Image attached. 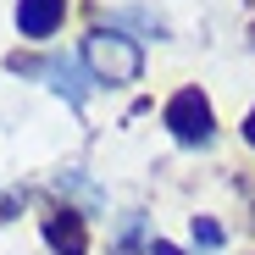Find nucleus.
Segmentation results:
<instances>
[{
	"mask_svg": "<svg viewBox=\"0 0 255 255\" xmlns=\"http://www.w3.org/2000/svg\"><path fill=\"white\" fill-rule=\"evenodd\" d=\"M83 67L95 72V83H139L144 50H139V39L122 33V28H89L83 33Z\"/></svg>",
	"mask_w": 255,
	"mask_h": 255,
	"instance_id": "nucleus-1",
	"label": "nucleus"
},
{
	"mask_svg": "<svg viewBox=\"0 0 255 255\" xmlns=\"http://www.w3.org/2000/svg\"><path fill=\"white\" fill-rule=\"evenodd\" d=\"M161 122H166V133H172L178 144H189V150H205L211 139H217V111H211V100L200 89H178L161 106Z\"/></svg>",
	"mask_w": 255,
	"mask_h": 255,
	"instance_id": "nucleus-2",
	"label": "nucleus"
},
{
	"mask_svg": "<svg viewBox=\"0 0 255 255\" xmlns=\"http://www.w3.org/2000/svg\"><path fill=\"white\" fill-rule=\"evenodd\" d=\"M39 78H50V89H56L61 100H72V106H83V100H89V89H95V83H89L95 72L83 67V56H50Z\"/></svg>",
	"mask_w": 255,
	"mask_h": 255,
	"instance_id": "nucleus-3",
	"label": "nucleus"
},
{
	"mask_svg": "<svg viewBox=\"0 0 255 255\" xmlns=\"http://www.w3.org/2000/svg\"><path fill=\"white\" fill-rule=\"evenodd\" d=\"M45 244H50L56 255H89V228H83V211H72V205L50 211V217H45Z\"/></svg>",
	"mask_w": 255,
	"mask_h": 255,
	"instance_id": "nucleus-4",
	"label": "nucleus"
},
{
	"mask_svg": "<svg viewBox=\"0 0 255 255\" xmlns=\"http://www.w3.org/2000/svg\"><path fill=\"white\" fill-rule=\"evenodd\" d=\"M67 22V0H17V33L22 39H56Z\"/></svg>",
	"mask_w": 255,
	"mask_h": 255,
	"instance_id": "nucleus-5",
	"label": "nucleus"
},
{
	"mask_svg": "<svg viewBox=\"0 0 255 255\" xmlns=\"http://www.w3.org/2000/svg\"><path fill=\"white\" fill-rule=\"evenodd\" d=\"M139 233H144V211H128V217H122V233H117V244H111V255H133Z\"/></svg>",
	"mask_w": 255,
	"mask_h": 255,
	"instance_id": "nucleus-6",
	"label": "nucleus"
},
{
	"mask_svg": "<svg viewBox=\"0 0 255 255\" xmlns=\"http://www.w3.org/2000/svg\"><path fill=\"white\" fill-rule=\"evenodd\" d=\"M194 244H200V250H222V244H228V233L211 222V217H194Z\"/></svg>",
	"mask_w": 255,
	"mask_h": 255,
	"instance_id": "nucleus-7",
	"label": "nucleus"
},
{
	"mask_svg": "<svg viewBox=\"0 0 255 255\" xmlns=\"http://www.w3.org/2000/svg\"><path fill=\"white\" fill-rule=\"evenodd\" d=\"M56 189H61V194H78V200H83V205H89V211H95V205H100V194H95V189H89V183H83V178H78V172H61V178H56Z\"/></svg>",
	"mask_w": 255,
	"mask_h": 255,
	"instance_id": "nucleus-8",
	"label": "nucleus"
},
{
	"mask_svg": "<svg viewBox=\"0 0 255 255\" xmlns=\"http://www.w3.org/2000/svg\"><path fill=\"white\" fill-rule=\"evenodd\" d=\"M144 255H183V250H178V244H166V239H150Z\"/></svg>",
	"mask_w": 255,
	"mask_h": 255,
	"instance_id": "nucleus-9",
	"label": "nucleus"
},
{
	"mask_svg": "<svg viewBox=\"0 0 255 255\" xmlns=\"http://www.w3.org/2000/svg\"><path fill=\"white\" fill-rule=\"evenodd\" d=\"M239 133H244V144H250V150H255V106H250V111H244V128H239Z\"/></svg>",
	"mask_w": 255,
	"mask_h": 255,
	"instance_id": "nucleus-10",
	"label": "nucleus"
}]
</instances>
